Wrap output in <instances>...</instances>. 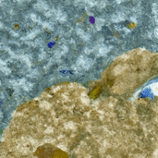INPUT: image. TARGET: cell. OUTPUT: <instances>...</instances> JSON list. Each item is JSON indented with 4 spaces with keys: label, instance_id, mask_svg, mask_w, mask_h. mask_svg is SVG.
<instances>
[{
    "label": "cell",
    "instance_id": "1",
    "mask_svg": "<svg viewBox=\"0 0 158 158\" xmlns=\"http://www.w3.org/2000/svg\"><path fill=\"white\" fill-rule=\"evenodd\" d=\"M124 104L116 109L111 99L91 103L77 84L53 87L15 111L0 158H101L151 144L143 123Z\"/></svg>",
    "mask_w": 158,
    "mask_h": 158
}]
</instances>
